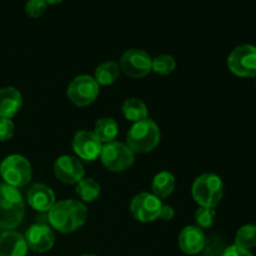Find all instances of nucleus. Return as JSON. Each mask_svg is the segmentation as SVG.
Wrapping results in <instances>:
<instances>
[{"instance_id": "1", "label": "nucleus", "mask_w": 256, "mask_h": 256, "mask_svg": "<svg viewBox=\"0 0 256 256\" xmlns=\"http://www.w3.org/2000/svg\"><path fill=\"white\" fill-rule=\"evenodd\" d=\"M86 219L88 209L79 200H62L55 202L48 212V220L52 229L64 234L76 232L86 222Z\"/></svg>"}, {"instance_id": "2", "label": "nucleus", "mask_w": 256, "mask_h": 256, "mask_svg": "<svg viewBox=\"0 0 256 256\" xmlns=\"http://www.w3.org/2000/svg\"><path fill=\"white\" fill-rule=\"evenodd\" d=\"M25 202L19 190L8 184H0V230L9 232L22 222Z\"/></svg>"}, {"instance_id": "3", "label": "nucleus", "mask_w": 256, "mask_h": 256, "mask_svg": "<svg viewBox=\"0 0 256 256\" xmlns=\"http://www.w3.org/2000/svg\"><path fill=\"white\" fill-rule=\"evenodd\" d=\"M160 134L159 125L154 120L146 119L134 122L126 135V145L134 154H146L159 145Z\"/></svg>"}, {"instance_id": "4", "label": "nucleus", "mask_w": 256, "mask_h": 256, "mask_svg": "<svg viewBox=\"0 0 256 256\" xmlns=\"http://www.w3.org/2000/svg\"><path fill=\"white\" fill-rule=\"evenodd\" d=\"M192 194L200 206L215 208L224 195V182L216 174L206 172L195 179Z\"/></svg>"}, {"instance_id": "5", "label": "nucleus", "mask_w": 256, "mask_h": 256, "mask_svg": "<svg viewBox=\"0 0 256 256\" xmlns=\"http://www.w3.org/2000/svg\"><path fill=\"white\" fill-rule=\"evenodd\" d=\"M0 175L5 184L14 188L25 186L32 180V164L22 155H9L0 164Z\"/></svg>"}, {"instance_id": "6", "label": "nucleus", "mask_w": 256, "mask_h": 256, "mask_svg": "<svg viewBox=\"0 0 256 256\" xmlns=\"http://www.w3.org/2000/svg\"><path fill=\"white\" fill-rule=\"evenodd\" d=\"M100 159L108 170L114 172H125L129 169L135 160V154L124 142H112L102 144Z\"/></svg>"}, {"instance_id": "7", "label": "nucleus", "mask_w": 256, "mask_h": 256, "mask_svg": "<svg viewBox=\"0 0 256 256\" xmlns=\"http://www.w3.org/2000/svg\"><path fill=\"white\" fill-rule=\"evenodd\" d=\"M228 66L240 78L256 76V46L244 44L235 48L228 56Z\"/></svg>"}, {"instance_id": "8", "label": "nucleus", "mask_w": 256, "mask_h": 256, "mask_svg": "<svg viewBox=\"0 0 256 256\" xmlns=\"http://www.w3.org/2000/svg\"><path fill=\"white\" fill-rule=\"evenodd\" d=\"M99 84L90 75H79L74 78L68 86L66 94L70 102L79 108L89 106L99 95Z\"/></svg>"}, {"instance_id": "9", "label": "nucleus", "mask_w": 256, "mask_h": 256, "mask_svg": "<svg viewBox=\"0 0 256 256\" xmlns=\"http://www.w3.org/2000/svg\"><path fill=\"white\" fill-rule=\"evenodd\" d=\"M152 59L142 49H130L120 58V70L125 75L134 79L144 78L152 72Z\"/></svg>"}, {"instance_id": "10", "label": "nucleus", "mask_w": 256, "mask_h": 256, "mask_svg": "<svg viewBox=\"0 0 256 256\" xmlns=\"http://www.w3.org/2000/svg\"><path fill=\"white\" fill-rule=\"evenodd\" d=\"M162 206V199L152 192H140L130 202V212L138 222H152L159 219Z\"/></svg>"}, {"instance_id": "11", "label": "nucleus", "mask_w": 256, "mask_h": 256, "mask_svg": "<svg viewBox=\"0 0 256 256\" xmlns=\"http://www.w3.org/2000/svg\"><path fill=\"white\" fill-rule=\"evenodd\" d=\"M54 174L59 182L64 184H78L85 176L82 162L78 158L70 155H62L54 164Z\"/></svg>"}, {"instance_id": "12", "label": "nucleus", "mask_w": 256, "mask_h": 256, "mask_svg": "<svg viewBox=\"0 0 256 256\" xmlns=\"http://www.w3.org/2000/svg\"><path fill=\"white\" fill-rule=\"evenodd\" d=\"M72 150L78 158L84 162H94L100 156L102 142L98 139L94 132L90 130H80L74 135L72 139Z\"/></svg>"}, {"instance_id": "13", "label": "nucleus", "mask_w": 256, "mask_h": 256, "mask_svg": "<svg viewBox=\"0 0 256 256\" xmlns=\"http://www.w3.org/2000/svg\"><path fill=\"white\" fill-rule=\"evenodd\" d=\"M28 248L35 252H46L54 246V232L46 224H34L28 229L25 234Z\"/></svg>"}, {"instance_id": "14", "label": "nucleus", "mask_w": 256, "mask_h": 256, "mask_svg": "<svg viewBox=\"0 0 256 256\" xmlns=\"http://www.w3.org/2000/svg\"><path fill=\"white\" fill-rule=\"evenodd\" d=\"M206 244V236H205L202 229L196 225L186 226L182 230L179 236V246L182 252L188 255H196L202 252Z\"/></svg>"}, {"instance_id": "15", "label": "nucleus", "mask_w": 256, "mask_h": 256, "mask_svg": "<svg viewBox=\"0 0 256 256\" xmlns=\"http://www.w3.org/2000/svg\"><path fill=\"white\" fill-rule=\"evenodd\" d=\"M28 202L34 210L48 212L55 204V194L44 184H35L28 192Z\"/></svg>"}, {"instance_id": "16", "label": "nucleus", "mask_w": 256, "mask_h": 256, "mask_svg": "<svg viewBox=\"0 0 256 256\" xmlns=\"http://www.w3.org/2000/svg\"><path fill=\"white\" fill-rule=\"evenodd\" d=\"M28 244L25 238L16 232H2L0 234V256H26Z\"/></svg>"}, {"instance_id": "17", "label": "nucleus", "mask_w": 256, "mask_h": 256, "mask_svg": "<svg viewBox=\"0 0 256 256\" xmlns=\"http://www.w3.org/2000/svg\"><path fill=\"white\" fill-rule=\"evenodd\" d=\"M22 105V92L14 86L0 89V118L12 119L18 114Z\"/></svg>"}, {"instance_id": "18", "label": "nucleus", "mask_w": 256, "mask_h": 256, "mask_svg": "<svg viewBox=\"0 0 256 256\" xmlns=\"http://www.w3.org/2000/svg\"><path fill=\"white\" fill-rule=\"evenodd\" d=\"M175 185H176V180L172 172H160L152 179V194L159 199H165L172 194V192L175 190Z\"/></svg>"}, {"instance_id": "19", "label": "nucleus", "mask_w": 256, "mask_h": 256, "mask_svg": "<svg viewBox=\"0 0 256 256\" xmlns=\"http://www.w3.org/2000/svg\"><path fill=\"white\" fill-rule=\"evenodd\" d=\"M120 75V66L118 62H102L99 66L95 69L94 79L95 82L100 85H104V86H108V85H112L119 79Z\"/></svg>"}, {"instance_id": "20", "label": "nucleus", "mask_w": 256, "mask_h": 256, "mask_svg": "<svg viewBox=\"0 0 256 256\" xmlns=\"http://www.w3.org/2000/svg\"><path fill=\"white\" fill-rule=\"evenodd\" d=\"M118 132H119V126L112 118H102L95 122L94 134L102 144L114 142L115 138L118 136Z\"/></svg>"}, {"instance_id": "21", "label": "nucleus", "mask_w": 256, "mask_h": 256, "mask_svg": "<svg viewBox=\"0 0 256 256\" xmlns=\"http://www.w3.org/2000/svg\"><path fill=\"white\" fill-rule=\"evenodd\" d=\"M122 112L124 116L132 122H142L148 118V106L144 102L136 98H130L125 100L122 106Z\"/></svg>"}, {"instance_id": "22", "label": "nucleus", "mask_w": 256, "mask_h": 256, "mask_svg": "<svg viewBox=\"0 0 256 256\" xmlns=\"http://www.w3.org/2000/svg\"><path fill=\"white\" fill-rule=\"evenodd\" d=\"M76 192L78 196L82 200V202H92L95 200H98V198L100 196V184L98 182H95L92 178H84V179L80 180L76 184Z\"/></svg>"}, {"instance_id": "23", "label": "nucleus", "mask_w": 256, "mask_h": 256, "mask_svg": "<svg viewBox=\"0 0 256 256\" xmlns=\"http://www.w3.org/2000/svg\"><path fill=\"white\" fill-rule=\"evenodd\" d=\"M235 245L242 249H254L256 248V225H242L235 236Z\"/></svg>"}, {"instance_id": "24", "label": "nucleus", "mask_w": 256, "mask_h": 256, "mask_svg": "<svg viewBox=\"0 0 256 256\" xmlns=\"http://www.w3.org/2000/svg\"><path fill=\"white\" fill-rule=\"evenodd\" d=\"M175 68H176V62L172 55L162 54L152 59V72H156V74L169 75L174 72Z\"/></svg>"}, {"instance_id": "25", "label": "nucleus", "mask_w": 256, "mask_h": 256, "mask_svg": "<svg viewBox=\"0 0 256 256\" xmlns=\"http://www.w3.org/2000/svg\"><path fill=\"white\" fill-rule=\"evenodd\" d=\"M215 216H216V212L214 208L208 206H200L195 212V222L196 226L200 229H208L212 228L215 222Z\"/></svg>"}, {"instance_id": "26", "label": "nucleus", "mask_w": 256, "mask_h": 256, "mask_svg": "<svg viewBox=\"0 0 256 256\" xmlns=\"http://www.w3.org/2000/svg\"><path fill=\"white\" fill-rule=\"evenodd\" d=\"M48 4L44 0H28L25 4V12L30 18H40L45 12H46Z\"/></svg>"}, {"instance_id": "27", "label": "nucleus", "mask_w": 256, "mask_h": 256, "mask_svg": "<svg viewBox=\"0 0 256 256\" xmlns=\"http://www.w3.org/2000/svg\"><path fill=\"white\" fill-rule=\"evenodd\" d=\"M14 122L12 119L0 118V142H8L14 135Z\"/></svg>"}, {"instance_id": "28", "label": "nucleus", "mask_w": 256, "mask_h": 256, "mask_svg": "<svg viewBox=\"0 0 256 256\" xmlns=\"http://www.w3.org/2000/svg\"><path fill=\"white\" fill-rule=\"evenodd\" d=\"M220 256H254L250 250L242 249V248L236 246V245H232V246L224 249L222 254Z\"/></svg>"}, {"instance_id": "29", "label": "nucleus", "mask_w": 256, "mask_h": 256, "mask_svg": "<svg viewBox=\"0 0 256 256\" xmlns=\"http://www.w3.org/2000/svg\"><path fill=\"white\" fill-rule=\"evenodd\" d=\"M174 215L175 212L172 209V206H170V205H162V209H160L159 219L162 220V222H170L174 218Z\"/></svg>"}, {"instance_id": "30", "label": "nucleus", "mask_w": 256, "mask_h": 256, "mask_svg": "<svg viewBox=\"0 0 256 256\" xmlns=\"http://www.w3.org/2000/svg\"><path fill=\"white\" fill-rule=\"evenodd\" d=\"M46 4H50V5H55V4H59V2H62V0H44Z\"/></svg>"}, {"instance_id": "31", "label": "nucleus", "mask_w": 256, "mask_h": 256, "mask_svg": "<svg viewBox=\"0 0 256 256\" xmlns=\"http://www.w3.org/2000/svg\"><path fill=\"white\" fill-rule=\"evenodd\" d=\"M82 256H96V255H94V254H85V255H82Z\"/></svg>"}, {"instance_id": "32", "label": "nucleus", "mask_w": 256, "mask_h": 256, "mask_svg": "<svg viewBox=\"0 0 256 256\" xmlns=\"http://www.w3.org/2000/svg\"><path fill=\"white\" fill-rule=\"evenodd\" d=\"M255 78H256V76H255Z\"/></svg>"}]
</instances>
